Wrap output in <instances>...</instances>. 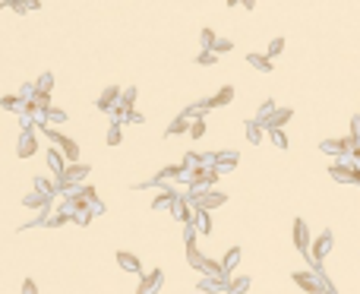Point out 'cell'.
Masks as SVG:
<instances>
[{"instance_id": "6da1fadb", "label": "cell", "mask_w": 360, "mask_h": 294, "mask_svg": "<svg viewBox=\"0 0 360 294\" xmlns=\"http://www.w3.org/2000/svg\"><path fill=\"white\" fill-rule=\"evenodd\" d=\"M41 130H44V133H48V136H51V139H54V143L60 146V152H63V158H66V162H79V146L73 143L70 136H63V133H60V130H54L51 124H44Z\"/></svg>"}, {"instance_id": "7a4b0ae2", "label": "cell", "mask_w": 360, "mask_h": 294, "mask_svg": "<svg viewBox=\"0 0 360 294\" xmlns=\"http://www.w3.org/2000/svg\"><path fill=\"white\" fill-rule=\"evenodd\" d=\"M35 149H38L35 133H32V130H25L22 136H19V149H16V155H19V158H32V155H35Z\"/></svg>"}, {"instance_id": "3957f363", "label": "cell", "mask_w": 360, "mask_h": 294, "mask_svg": "<svg viewBox=\"0 0 360 294\" xmlns=\"http://www.w3.org/2000/svg\"><path fill=\"white\" fill-rule=\"evenodd\" d=\"M89 174V168H85V165H70V168H63V174H60V184H76L79 177H85Z\"/></svg>"}, {"instance_id": "277c9868", "label": "cell", "mask_w": 360, "mask_h": 294, "mask_svg": "<svg viewBox=\"0 0 360 294\" xmlns=\"http://www.w3.org/2000/svg\"><path fill=\"white\" fill-rule=\"evenodd\" d=\"M231 102H234V89H231V85H224L218 95H212L209 102H202V105H205V108H221V105H231Z\"/></svg>"}, {"instance_id": "5b68a950", "label": "cell", "mask_w": 360, "mask_h": 294, "mask_svg": "<svg viewBox=\"0 0 360 294\" xmlns=\"http://www.w3.org/2000/svg\"><path fill=\"white\" fill-rule=\"evenodd\" d=\"M117 98H120V92L114 89V85H111V89H104V92H101V98H98V108H101V111H111V108L117 105Z\"/></svg>"}, {"instance_id": "8992f818", "label": "cell", "mask_w": 360, "mask_h": 294, "mask_svg": "<svg viewBox=\"0 0 360 294\" xmlns=\"http://www.w3.org/2000/svg\"><path fill=\"white\" fill-rule=\"evenodd\" d=\"M48 165H51V171L60 177L63 174V155H60V149H48Z\"/></svg>"}, {"instance_id": "52a82bcc", "label": "cell", "mask_w": 360, "mask_h": 294, "mask_svg": "<svg viewBox=\"0 0 360 294\" xmlns=\"http://www.w3.org/2000/svg\"><path fill=\"white\" fill-rule=\"evenodd\" d=\"M294 240H297V247H300V250L306 247V225L300 222V218L294 222Z\"/></svg>"}, {"instance_id": "ba28073f", "label": "cell", "mask_w": 360, "mask_h": 294, "mask_svg": "<svg viewBox=\"0 0 360 294\" xmlns=\"http://www.w3.org/2000/svg\"><path fill=\"white\" fill-rule=\"evenodd\" d=\"M246 60H250V63L256 66V70H265V73L272 70V60H269V57H259V54H246Z\"/></svg>"}, {"instance_id": "9c48e42d", "label": "cell", "mask_w": 360, "mask_h": 294, "mask_svg": "<svg viewBox=\"0 0 360 294\" xmlns=\"http://www.w3.org/2000/svg\"><path fill=\"white\" fill-rule=\"evenodd\" d=\"M186 126H190V114H183V117H177L174 124H171V136H177V133H186Z\"/></svg>"}, {"instance_id": "30bf717a", "label": "cell", "mask_w": 360, "mask_h": 294, "mask_svg": "<svg viewBox=\"0 0 360 294\" xmlns=\"http://www.w3.org/2000/svg\"><path fill=\"white\" fill-rule=\"evenodd\" d=\"M329 247H332V234H322V237L316 240V247H313V253H316V256H322ZM316 256H313V259H316Z\"/></svg>"}, {"instance_id": "8fae6325", "label": "cell", "mask_w": 360, "mask_h": 294, "mask_svg": "<svg viewBox=\"0 0 360 294\" xmlns=\"http://www.w3.org/2000/svg\"><path fill=\"white\" fill-rule=\"evenodd\" d=\"M19 105H22V98H19V95H3V98H0V108H6V111H16Z\"/></svg>"}, {"instance_id": "7c38bea8", "label": "cell", "mask_w": 360, "mask_h": 294, "mask_svg": "<svg viewBox=\"0 0 360 294\" xmlns=\"http://www.w3.org/2000/svg\"><path fill=\"white\" fill-rule=\"evenodd\" d=\"M44 117H48V120H51V124H63V120H66V114H63V111H57V108H51V105H48V108H44Z\"/></svg>"}, {"instance_id": "4fadbf2b", "label": "cell", "mask_w": 360, "mask_h": 294, "mask_svg": "<svg viewBox=\"0 0 360 294\" xmlns=\"http://www.w3.org/2000/svg\"><path fill=\"white\" fill-rule=\"evenodd\" d=\"M186 130H190L193 139H199V136L205 133V124H202V120H190V126H186Z\"/></svg>"}, {"instance_id": "5bb4252c", "label": "cell", "mask_w": 360, "mask_h": 294, "mask_svg": "<svg viewBox=\"0 0 360 294\" xmlns=\"http://www.w3.org/2000/svg\"><path fill=\"white\" fill-rule=\"evenodd\" d=\"M117 259H120V266H123V269H139V263L130 256V253H117Z\"/></svg>"}, {"instance_id": "9a60e30c", "label": "cell", "mask_w": 360, "mask_h": 294, "mask_svg": "<svg viewBox=\"0 0 360 294\" xmlns=\"http://www.w3.org/2000/svg\"><path fill=\"white\" fill-rule=\"evenodd\" d=\"M51 89H54V79L51 76H41V83L35 85V92H44V95H51Z\"/></svg>"}, {"instance_id": "2e32d148", "label": "cell", "mask_w": 360, "mask_h": 294, "mask_svg": "<svg viewBox=\"0 0 360 294\" xmlns=\"http://www.w3.org/2000/svg\"><path fill=\"white\" fill-rule=\"evenodd\" d=\"M215 60H218V54H215V51H202V54H199V57H196V63H202V66H209V63H215Z\"/></svg>"}, {"instance_id": "e0dca14e", "label": "cell", "mask_w": 360, "mask_h": 294, "mask_svg": "<svg viewBox=\"0 0 360 294\" xmlns=\"http://www.w3.org/2000/svg\"><path fill=\"white\" fill-rule=\"evenodd\" d=\"M284 51V38H275V42L269 44V57H278Z\"/></svg>"}, {"instance_id": "ac0fdd59", "label": "cell", "mask_w": 360, "mask_h": 294, "mask_svg": "<svg viewBox=\"0 0 360 294\" xmlns=\"http://www.w3.org/2000/svg\"><path fill=\"white\" fill-rule=\"evenodd\" d=\"M297 282H300V288H303V291H316V282H313L310 275H297Z\"/></svg>"}, {"instance_id": "d6986e66", "label": "cell", "mask_w": 360, "mask_h": 294, "mask_svg": "<svg viewBox=\"0 0 360 294\" xmlns=\"http://www.w3.org/2000/svg\"><path fill=\"white\" fill-rule=\"evenodd\" d=\"M120 136H123V133H120V126L114 124V126H111V133H108V146H117V143H120Z\"/></svg>"}, {"instance_id": "ffe728a7", "label": "cell", "mask_w": 360, "mask_h": 294, "mask_svg": "<svg viewBox=\"0 0 360 294\" xmlns=\"http://www.w3.org/2000/svg\"><path fill=\"white\" fill-rule=\"evenodd\" d=\"M246 130H250V143H259V139H262V133H259L262 126H259V124H250Z\"/></svg>"}, {"instance_id": "44dd1931", "label": "cell", "mask_w": 360, "mask_h": 294, "mask_svg": "<svg viewBox=\"0 0 360 294\" xmlns=\"http://www.w3.org/2000/svg\"><path fill=\"white\" fill-rule=\"evenodd\" d=\"M272 139H275V146H281V149L288 146V139H284V133L278 130V126H272Z\"/></svg>"}, {"instance_id": "7402d4cb", "label": "cell", "mask_w": 360, "mask_h": 294, "mask_svg": "<svg viewBox=\"0 0 360 294\" xmlns=\"http://www.w3.org/2000/svg\"><path fill=\"white\" fill-rule=\"evenodd\" d=\"M202 44H205V51H212V44H215V32H212V29L202 32Z\"/></svg>"}, {"instance_id": "603a6c76", "label": "cell", "mask_w": 360, "mask_h": 294, "mask_svg": "<svg viewBox=\"0 0 360 294\" xmlns=\"http://www.w3.org/2000/svg\"><path fill=\"white\" fill-rule=\"evenodd\" d=\"M168 203H171V193H164V196H158V199H155V209H164Z\"/></svg>"}, {"instance_id": "cb8c5ba5", "label": "cell", "mask_w": 360, "mask_h": 294, "mask_svg": "<svg viewBox=\"0 0 360 294\" xmlns=\"http://www.w3.org/2000/svg\"><path fill=\"white\" fill-rule=\"evenodd\" d=\"M22 294H35V285H32V282H25V285H22Z\"/></svg>"}, {"instance_id": "d4e9b609", "label": "cell", "mask_w": 360, "mask_h": 294, "mask_svg": "<svg viewBox=\"0 0 360 294\" xmlns=\"http://www.w3.org/2000/svg\"><path fill=\"white\" fill-rule=\"evenodd\" d=\"M351 126H354V136H360V117H354V124H351Z\"/></svg>"}, {"instance_id": "484cf974", "label": "cell", "mask_w": 360, "mask_h": 294, "mask_svg": "<svg viewBox=\"0 0 360 294\" xmlns=\"http://www.w3.org/2000/svg\"><path fill=\"white\" fill-rule=\"evenodd\" d=\"M243 6H246V10H253V6H256V0H243Z\"/></svg>"}, {"instance_id": "4316f807", "label": "cell", "mask_w": 360, "mask_h": 294, "mask_svg": "<svg viewBox=\"0 0 360 294\" xmlns=\"http://www.w3.org/2000/svg\"><path fill=\"white\" fill-rule=\"evenodd\" d=\"M228 3H231V6H234V3H237V0H228Z\"/></svg>"}]
</instances>
